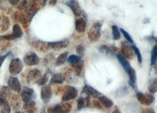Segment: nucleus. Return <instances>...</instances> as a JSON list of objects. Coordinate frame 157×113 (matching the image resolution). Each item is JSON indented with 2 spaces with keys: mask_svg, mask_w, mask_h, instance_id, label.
Instances as JSON below:
<instances>
[{
  "mask_svg": "<svg viewBox=\"0 0 157 113\" xmlns=\"http://www.w3.org/2000/svg\"><path fill=\"white\" fill-rule=\"evenodd\" d=\"M102 22H97L94 23L93 27L90 29L88 33V36L89 40L91 41L95 42L100 38L101 35V28L102 27Z\"/></svg>",
  "mask_w": 157,
  "mask_h": 113,
  "instance_id": "obj_1",
  "label": "nucleus"
},
{
  "mask_svg": "<svg viewBox=\"0 0 157 113\" xmlns=\"http://www.w3.org/2000/svg\"><path fill=\"white\" fill-rule=\"evenodd\" d=\"M23 68V63L19 58L13 59L9 66V71L13 75H17L20 73Z\"/></svg>",
  "mask_w": 157,
  "mask_h": 113,
  "instance_id": "obj_2",
  "label": "nucleus"
},
{
  "mask_svg": "<svg viewBox=\"0 0 157 113\" xmlns=\"http://www.w3.org/2000/svg\"><path fill=\"white\" fill-rule=\"evenodd\" d=\"M78 95V90L72 86H67L64 94L63 95L62 101L65 102L71 99H75Z\"/></svg>",
  "mask_w": 157,
  "mask_h": 113,
  "instance_id": "obj_3",
  "label": "nucleus"
},
{
  "mask_svg": "<svg viewBox=\"0 0 157 113\" xmlns=\"http://www.w3.org/2000/svg\"><path fill=\"white\" fill-rule=\"evenodd\" d=\"M136 98L143 105L149 106L154 101V97L150 94H143L141 92H138L136 94Z\"/></svg>",
  "mask_w": 157,
  "mask_h": 113,
  "instance_id": "obj_4",
  "label": "nucleus"
},
{
  "mask_svg": "<svg viewBox=\"0 0 157 113\" xmlns=\"http://www.w3.org/2000/svg\"><path fill=\"white\" fill-rule=\"evenodd\" d=\"M41 72L38 69H33L29 72L27 77V81L29 84L38 83L41 78Z\"/></svg>",
  "mask_w": 157,
  "mask_h": 113,
  "instance_id": "obj_5",
  "label": "nucleus"
},
{
  "mask_svg": "<svg viewBox=\"0 0 157 113\" xmlns=\"http://www.w3.org/2000/svg\"><path fill=\"white\" fill-rule=\"evenodd\" d=\"M36 93L34 91L27 87H24L21 92V98L24 102L25 103L32 101L33 99L35 98Z\"/></svg>",
  "mask_w": 157,
  "mask_h": 113,
  "instance_id": "obj_6",
  "label": "nucleus"
},
{
  "mask_svg": "<svg viewBox=\"0 0 157 113\" xmlns=\"http://www.w3.org/2000/svg\"><path fill=\"white\" fill-rule=\"evenodd\" d=\"M24 62L29 66H32L39 63L40 59L35 53L29 52L24 57Z\"/></svg>",
  "mask_w": 157,
  "mask_h": 113,
  "instance_id": "obj_7",
  "label": "nucleus"
},
{
  "mask_svg": "<svg viewBox=\"0 0 157 113\" xmlns=\"http://www.w3.org/2000/svg\"><path fill=\"white\" fill-rule=\"evenodd\" d=\"M52 96V92L50 85H44L41 92V97L45 103L50 101Z\"/></svg>",
  "mask_w": 157,
  "mask_h": 113,
  "instance_id": "obj_8",
  "label": "nucleus"
},
{
  "mask_svg": "<svg viewBox=\"0 0 157 113\" xmlns=\"http://www.w3.org/2000/svg\"><path fill=\"white\" fill-rule=\"evenodd\" d=\"M67 6L70 7L75 16L79 17L82 14V9L76 0H70L66 3Z\"/></svg>",
  "mask_w": 157,
  "mask_h": 113,
  "instance_id": "obj_9",
  "label": "nucleus"
},
{
  "mask_svg": "<svg viewBox=\"0 0 157 113\" xmlns=\"http://www.w3.org/2000/svg\"><path fill=\"white\" fill-rule=\"evenodd\" d=\"M122 52L124 56L128 58V59H132L134 57L135 52L134 50L132 49L131 45H129V44L127 42H124L122 45Z\"/></svg>",
  "mask_w": 157,
  "mask_h": 113,
  "instance_id": "obj_10",
  "label": "nucleus"
},
{
  "mask_svg": "<svg viewBox=\"0 0 157 113\" xmlns=\"http://www.w3.org/2000/svg\"><path fill=\"white\" fill-rule=\"evenodd\" d=\"M69 44V40H64L57 42H51L48 43V48L55 50H59L67 47Z\"/></svg>",
  "mask_w": 157,
  "mask_h": 113,
  "instance_id": "obj_11",
  "label": "nucleus"
},
{
  "mask_svg": "<svg viewBox=\"0 0 157 113\" xmlns=\"http://www.w3.org/2000/svg\"><path fill=\"white\" fill-rule=\"evenodd\" d=\"M8 85L10 89L14 92H19L21 90V84L17 78H10L8 81Z\"/></svg>",
  "mask_w": 157,
  "mask_h": 113,
  "instance_id": "obj_12",
  "label": "nucleus"
},
{
  "mask_svg": "<svg viewBox=\"0 0 157 113\" xmlns=\"http://www.w3.org/2000/svg\"><path fill=\"white\" fill-rule=\"evenodd\" d=\"M82 92H84L86 94V95L89 97H92L93 98L96 99L98 98L100 95L101 93L95 88H94L92 87L89 86L88 85H86L83 88Z\"/></svg>",
  "mask_w": 157,
  "mask_h": 113,
  "instance_id": "obj_13",
  "label": "nucleus"
},
{
  "mask_svg": "<svg viewBox=\"0 0 157 113\" xmlns=\"http://www.w3.org/2000/svg\"><path fill=\"white\" fill-rule=\"evenodd\" d=\"M129 81H128L129 84L133 88L134 90H136V71L135 70L132 68H130L128 71Z\"/></svg>",
  "mask_w": 157,
  "mask_h": 113,
  "instance_id": "obj_14",
  "label": "nucleus"
},
{
  "mask_svg": "<svg viewBox=\"0 0 157 113\" xmlns=\"http://www.w3.org/2000/svg\"><path fill=\"white\" fill-rule=\"evenodd\" d=\"M86 28V22L84 18H78L75 21V29L78 33L85 32Z\"/></svg>",
  "mask_w": 157,
  "mask_h": 113,
  "instance_id": "obj_15",
  "label": "nucleus"
},
{
  "mask_svg": "<svg viewBox=\"0 0 157 113\" xmlns=\"http://www.w3.org/2000/svg\"><path fill=\"white\" fill-rule=\"evenodd\" d=\"M90 104V97L86 95V97H81L77 100V108L78 110L82 109L85 107H88Z\"/></svg>",
  "mask_w": 157,
  "mask_h": 113,
  "instance_id": "obj_16",
  "label": "nucleus"
},
{
  "mask_svg": "<svg viewBox=\"0 0 157 113\" xmlns=\"http://www.w3.org/2000/svg\"><path fill=\"white\" fill-rule=\"evenodd\" d=\"M117 58L119 63L121 64L123 68L126 72H128L129 69L131 68V65H130V64L129 63L128 60L126 59V58L120 54H117Z\"/></svg>",
  "mask_w": 157,
  "mask_h": 113,
  "instance_id": "obj_17",
  "label": "nucleus"
},
{
  "mask_svg": "<svg viewBox=\"0 0 157 113\" xmlns=\"http://www.w3.org/2000/svg\"><path fill=\"white\" fill-rule=\"evenodd\" d=\"M10 25L8 18L6 17H0V32H4L7 30Z\"/></svg>",
  "mask_w": 157,
  "mask_h": 113,
  "instance_id": "obj_18",
  "label": "nucleus"
},
{
  "mask_svg": "<svg viewBox=\"0 0 157 113\" xmlns=\"http://www.w3.org/2000/svg\"><path fill=\"white\" fill-rule=\"evenodd\" d=\"M98 50H99L100 53H101L104 56H113L114 55V52L108 46L105 45H102L100 46L98 48Z\"/></svg>",
  "mask_w": 157,
  "mask_h": 113,
  "instance_id": "obj_19",
  "label": "nucleus"
},
{
  "mask_svg": "<svg viewBox=\"0 0 157 113\" xmlns=\"http://www.w3.org/2000/svg\"><path fill=\"white\" fill-rule=\"evenodd\" d=\"M98 99H99L100 103L102 105L105 106V107H107V108H110L111 107H113L114 104L113 101L105 95H102V96L98 97Z\"/></svg>",
  "mask_w": 157,
  "mask_h": 113,
  "instance_id": "obj_20",
  "label": "nucleus"
},
{
  "mask_svg": "<svg viewBox=\"0 0 157 113\" xmlns=\"http://www.w3.org/2000/svg\"><path fill=\"white\" fill-rule=\"evenodd\" d=\"M17 6L19 10H27L32 6V0H20Z\"/></svg>",
  "mask_w": 157,
  "mask_h": 113,
  "instance_id": "obj_21",
  "label": "nucleus"
},
{
  "mask_svg": "<svg viewBox=\"0 0 157 113\" xmlns=\"http://www.w3.org/2000/svg\"><path fill=\"white\" fill-rule=\"evenodd\" d=\"M64 78L61 73L55 74L51 80H50V84H62L64 82Z\"/></svg>",
  "mask_w": 157,
  "mask_h": 113,
  "instance_id": "obj_22",
  "label": "nucleus"
},
{
  "mask_svg": "<svg viewBox=\"0 0 157 113\" xmlns=\"http://www.w3.org/2000/svg\"><path fill=\"white\" fill-rule=\"evenodd\" d=\"M13 35L14 36L15 38H20L22 37L23 32L20 26L16 24L13 26Z\"/></svg>",
  "mask_w": 157,
  "mask_h": 113,
  "instance_id": "obj_23",
  "label": "nucleus"
},
{
  "mask_svg": "<svg viewBox=\"0 0 157 113\" xmlns=\"http://www.w3.org/2000/svg\"><path fill=\"white\" fill-rule=\"evenodd\" d=\"M68 52H65L64 53L61 54L56 59V64L57 66H59V65H61L63 64H64L65 63V61H67V58H68Z\"/></svg>",
  "mask_w": 157,
  "mask_h": 113,
  "instance_id": "obj_24",
  "label": "nucleus"
},
{
  "mask_svg": "<svg viewBox=\"0 0 157 113\" xmlns=\"http://www.w3.org/2000/svg\"><path fill=\"white\" fill-rule=\"evenodd\" d=\"M71 106L69 103L58 104L59 113H69L71 111Z\"/></svg>",
  "mask_w": 157,
  "mask_h": 113,
  "instance_id": "obj_25",
  "label": "nucleus"
},
{
  "mask_svg": "<svg viewBox=\"0 0 157 113\" xmlns=\"http://www.w3.org/2000/svg\"><path fill=\"white\" fill-rule=\"evenodd\" d=\"M81 61H81V58L78 56L72 55V56H70L68 58V63L70 64L72 66L79 63Z\"/></svg>",
  "mask_w": 157,
  "mask_h": 113,
  "instance_id": "obj_26",
  "label": "nucleus"
},
{
  "mask_svg": "<svg viewBox=\"0 0 157 113\" xmlns=\"http://www.w3.org/2000/svg\"><path fill=\"white\" fill-rule=\"evenodd\" d=\"M157 58V45H155L151 53V65H155L156 64Z\"/></svg>",
  "mask_w": 157,
  "mask_h": 113,
  "instance_id": "obj_27",
  "label": "nucleus"
},
{
  "mask_svg": "<svg viewBox=\"0 0 157 113\" xmlns=\"http://www.w3.org/2000/svg\"><path fill=\"white\" fill-rule=\"evenodd\" d=\"M112 33L113 39L114 40H118L121 38V34L119 30V28L115 25H113L112 26Z\"/></svg>",
  "mask_w": 157,
  "mask_h": 113,
  "instance_id": "obj_28",
  "label": "nucleus"
},
{
  "mask_svg": "<svg viewBox=\"0 0 157 113\" xmlns=\"http://www.w3.org/2000/svg\"><path fill=\"white\" fill-rule=\"evenodd\" d=\"M149 92L152 94H155L157 91V78L152 80L148 86Z\"/></svg>",
  "mask_w": 157,
  "mask_h": 113,
  "instance_id": "obj_29",
  "label": "nucleus"
},
{
  "mask_svg": "<svg viewBox=\"0 0 157 113\" xmlns=\"http://www.w3.org/2000/svg\"><path fill=\"white\" fill-rule=\"evenodd\" d=\"M76 51H77V53L78 54V56L81 57V58L82 57L84 56L85 53H86V49H85L84 46L82 44L78 45L76 48Z\"/></svg>",
  "mask_w": 157,
  "mask_h": 113,
  "instance_id": "obj_30",
  "label": "nucleus"
},
{
  "mask_svg": "<svg viewBox=\"0 0 157 113\" xmlns=\"http://www.w3.org/2000/svg\"><path fill=\"white\" fill-rule=\"evenodd\" d=\"M133 49L134 50V52H135V54L137 56V59H138V61L140 63H142V56H141V54L140 53V49H138L136 47L135 45H131Z\"/></svg>",
  "mask_w": 157,
  "mask_h": 113,
  "instance_id": "obj_31",
  "label": "nucleus"
},
{
  "mask_svg": "<svg viewBox=\"0 0 157 113\" xmlns=\"http://www.w3.org/2000/svg\"><path fill=\"white\" fill-rule=\"evenodd\" d=\"M120 30L121 31L122 34H123V35L124 36V37L126 38V40H127L129 42H130V43H131V44H133V43H134V41H133V40L132 39L131 37L130 36V35L125 30H124V29H122V28H120Z\"/></svg>",
  "mask_w": 157,
  "mask_h": 113,
  "instance_id": "obj_32",
  "label": "nucleus"
},
{
  "mask_svg": "<svg viewBox=\"0 0 157 113\" xmlns=\"http://www.w3.org/2000/svg\"><path fill=\"white\" fill-rule=\"evenodd\" d=\"M48 74L47 73H45L44 75H43V76L41 78V79L40 80L39 82L38 83V84L40 85H44L46 84V83L48 82Z\"/></svg>",
  "mask_w": 157,
  "mask_h": 113,
  "instance_id": "obj_33",
  "label": "nucleus"
},
{
  "mask_svg": "<svg viewBox=\"0 0 157 113\" xmlns=\"http://www.w3.org/2000/svg\"><path fill=\"white\" fill-rule=\"evenodd\" d=\"M2 106H3L2 109V113H10V108L8 106L7 103L5 101Z\"/></svg>",
  "mask_w": 157,
  "mask_h": 113,
  "instance_id": "obj_34",
  "label": "nucleus"
},
{
  "mask_svg": "<svg viewBox=\"0 0 157 113\" xmlns=\"http://www.w3.org/2000/svg\"><path fill=\"white\" fill-rule=\"evenodd\" d=\"M10 53H11L10 52V53H7L6 54H4V55H3V56H0V68H1V67L2 66L3 63H4V60H6V58L10 54Z\"/></svg>",
  "mask_w": 157,
  "mask_h": 113,
  "instance_id": "obj_35",
  "label": "nucleus"
},
{
  "mask_svg": "<svg viewBox=\"0 0 157 113\" xmlns=\"http://www.w3.org/2000/svg\"><path fill=\"white\" fill-rule=\"evenodd\" d=\"M143 113H155L154 110L151 108H147L144 110Z\"/></svg>",
  "mask_w": 157,
  "mask_h": 113,
  "instance_id": "obj_36",
  "label": "nucleus"
},
{
  "mask_svg": "<svg viewBox=\"0 0 157 113\" xmlns=\"http://www.w3.org/2000/svg\"><path fill=\"white\" fill-rule=\"evenodd\" d=\"M8 1L13 6H17L20 0H8Z\"/></svg>",
  "mask_w": 157,
  "mask_h": 113,
  "instance_id": "obj_37",
  "label": "nucleus"
},
{
  "mask_svg": "<svg viewBox=\"0 0 157 113\" xmlns=\"http://www.w3.org/2000/svg\"><path fill=\"white\" fill-rule=\"evenodd\" d=\"M155 38L154 37H153V36H150V37H147V40L149 42H152L154 41V40H155Z\"/></svg>",
  "mask_w": 157,
  "mask_h": 113,
  "instance_id": "obj_38",
  "label": "nucleus"
},
{
  "mask_svg": "<svg viewBox=\"0 0 157 113\" xmlns=\"http://www.w3.org/2000/svg\"><path fill=\"white\" fill-rule=\"evenodd\" d=\"M49 3L50 5L52 6H54L56 5V4L57 3V0H50L49 1Z\"/></svg>",
  "mask_w": 157,
  "mask_h": 113,
  "instance_id": "obj_39",
  "label": "nucleus"
},
{
  "mask_svg": "<svg viewBox=\"0 0 157 113\" xmlns=\"http://www.w3.org/2000/svg\"><path fill=\"white\" fill-rule=\"evenodd\" d=\"M4 102H5V101L2 99L1 97H0V106H2Z\"/></svg>",
  "mask_w": 157,
  "mask_h": 113,
  "instance_id": "obj_40",
  "label": "nucleus"
},
{
  "mask_svg": "<svg viewBox=\"0 0 157 113\" xmlns=\"http://www.w3.org/2000/svg\"><path fill=\"white\" fill-rule=\"evenodd\" d=\"M113 113H120V111L118 110H117V109H116V110H115L113 111Z\"/></svg>",
  "mask_w": 157,
  "mask_h": 113,
  "instance_id": "obj_41",
  "label": "nucleus"
},
{
  "mask_svg": "<svg viewBox=\"0 0 157 113\" xmlns=\"http://www.w3.org/2000/svg\"><path fill=\"white\" fill-rule=\"evenodd\" d=\"M28 113H34V111L33 110H29V112Z\"/></svg>",
  "mask_w": 157,
  "mask_h": 113,
  "instance_id": "obj_42",
  "label": "nucleus"
},
{
  "mask_svg": "<svg viewBox=\"0 0 157 113\" xmlns=\"http://www.w3.org/2000/svg\"><path fill=\"white\" fill-rule=\"evenodd\" d=\"M21 113V112H17V113Z\"/></svg>",
  "mask_w": 157,
  "mask_h": 113,
  "instance_id": "obj_43",
  "label": "nucleus"
},
{
  "mask_svg": "<svg viewBox=\"0 0 157 113\" xmlns=\"http://www.w3.org/2000/svg\"></svg>",
  "mask_w": 157,
  "mask_h": 113,
  "instance_id": "obj_44",
  "label": "nucleus"
}]
</instances>
